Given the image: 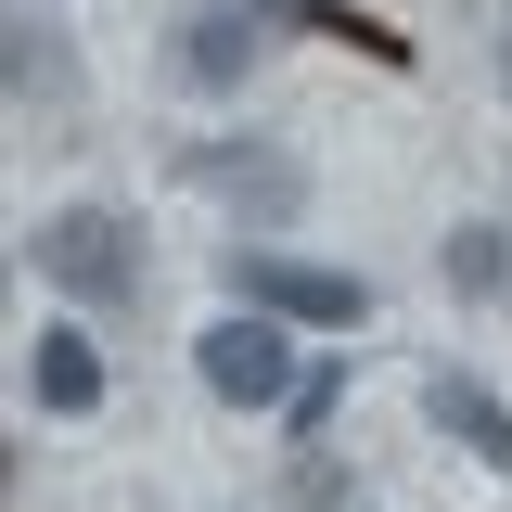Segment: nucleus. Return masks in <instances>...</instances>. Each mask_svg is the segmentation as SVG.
<instances>
[{
	"label": "nucleus",
	"mask_w": 512,
	"mask_h": 512,
	"mask_svg": "<svg viewBox=\"0 0 512 512\" xmlns=\"http://www.w3.org/2000/svg\"><path fill=\"white\" fill-rule=\"evenodd\" d=\"M205 397H231V410H295L308 397V372H295V333L282 320H256V308H231V320H205Z\"/></svg>",
	"instance_id": "1"
},
{
	"label": "nucleus",
	"mask_w": 512,
	"mask_h": 512,
	"mask_svg": "<svg viewBox=\"0 0 512 512\" xmlns=\"http://www.w3.org/2000/svg\"><path fill=\"white\" fill-rule=\"evenodd\" d=\"M231 308H256V320H282V333H346V320L372 308L346 269H320V256H231Z\"/></svg>",
	"instance_id": "2"
},
{
	"label": "nucleus",
	"mask_w": 512,
	"mask_h": 512,
	"mask_svg": "<svg viewBox=\"0 0 512 512\" xmlns=\"http://www.w3.org/2000/svg\"><path fill=\"white\" fill-rule=\"evenodd\" d=\"M26 256L52 269L77 308H116L128 282H141V269H128V218H116V205H64V218H52V231H39Z\"/></svg>",
	"instance_id": "3"
},
{
	"label": "nucleus",
	"mask_w": 512,
	"mask_h": 512,
	"mask_svg": "<svg viewBox=\"0 0 512 512\" xmlns=\"http://www.w3.org/2000/svg\"><path fill=\"white\" fill-rule=\"evenodd\" d=\"M269 26H282L269 0H205V13L180 26V77H192V90H244L256 52H269Z\"/></svg>",
	"instance_id": "4"
},
{
	"label": "nucleus",
	"mask_w": 512,
	"mask_h": 512,
	"mask_svg": "<svg viewBox=\"0 0 512 512\" xmlns=\"http://www.w3.org/2000/svg\"><path fill=\"white\" fill-rule=\"evenodd\" d=\"M26 397H39L52 423H90V410H103V346H90L77 320H52V333L26 346Z\"/></svg>",
	"instance_id": "5"
},
{
	"label": "nucleus",
	"mask_w": 512,
	"mask_h": 512,
	"mask_svg": "<svg viewBox=\"0 0 512 512\" xmlns=\"http://www.w3.org/2000/svg\"><path fill=\"white\" fill-rule=\"evenodd\" d=\"M423 410H436V436H461L487 474H512V410H500V384H487V372H461V359H448V372L423 384Z\"/></svg>",
	"instance_id": "6"
},
{
	"label": "nucleus",
	"mask_w": 512,
	"mask_h": 512,
	"mask_svg": "<svg viewBox=\"0 0 512 512\" xmlns=\"http://www.w3.org/2000/svg\"><path fill=\"white\" fill-rule=\"evenodd\" d=\"M205 192H231L256 218H295V167H256V141H218V154H205Z\"/></svg>",
	"instance_id": "7"
},
{
	"label": "nucleus",
	"mask_w": 512,
	"mask_h": 512,
	"mask_svg": "<svg viewBox=\"0 0 512 512\" xmlns=\"http://www.w3.org/2000/svg\"><path fill=\"white\" fill-rule=\"evenodd\" d=\"M448 295H512V231H500V218L448 231Z\"/></svg>",
	"instance_id": "8"
}]
</instances>
